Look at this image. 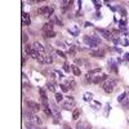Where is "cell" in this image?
<instances>
[{
	"mask_svg": "<svg viewBox=\"0 0 129 129\" xmlns=\"http://www.w3.org/2000/svg\"><path fill=\"white\" fill-rule=\"evenodd\" d=\"M94 4H96V8H97V9H99V8H101V5H99V3H97V1H94Z\"/></svg>",
	"mask_w": 129,
	"mask_h": 129,
	"instance_id": "cell-33",
	"label": "cell"
},
{
	"mask_svg": "<svg viewBox=\"0 0 129 129\" xmlns=\"http://www.w3.org/2000/svg\"><path fill=\"white\" fill-rule=\"evenodd\" d=\"M49 105L52 106V112L54 114V116H56V119H61V114H60V110H58V107L56 106V103H53V102H50Z\"/></svg>",
	"mask_w": 129,
	"mask_h": 129,
	"instance_id": "cell-6",
	"label": "cell"
},
{
	"mask_svg": "<svg viewBox=\"0 0 129 129\" xmlns=\"http://www.w3.org/2000/svg\"><path fill=\"white\" fill-rule=\"evenodd\" d=\"M74 105L72 103H70L68 101H64V102H61V108H63V110H66V111H70V110H72L71 107H72Z\"/></svg>",
	"mask_w": 129,
	"mask_h": 129,
	"instance_id": "cell-9",
	"label": "cell"
},
{
	"mask_svg": "<svg viewBox=\"0 0 129 129\" xmlns=\"http://www.w3.org/2000/svg\"><path fill=\"white\" fill-rule=\"evenodd\" d=\"M119 12H120L121 17H125V16H127V12H125V9H123V8H119Z\"/></svg>",
	"mask_w": 129,
	"mask_h": 129,
	"instance_id": "cell-29",
	"label": "cell"
},
{
	"mask_svg": "<svg viewBox=\"0 0 129 129\" xmlns=\"http://www.w3.org/2000/svg\"><path fill=\"white\" fill-rule=\"evenodd\" d=\"M56 101L57 102H62L63 101V96L61 93H56Z\"/></svg>",
	"mask_w": 129,
	"mask_h": 129,
	"instance_id": "cell-23",
	"label": "cell"
},
{
	"mask_svg": "<svg viewBox=\"0 0 129 129\" xmlns=\"http://www.w3.org/2000/svg\"><path fill=\"white\" fill-rule=\"evenodd\" d=\"M84 129H92V128H90V125H87V127L84 128Z\"/></svg>",
	"mask_w": 129,
	"mask_h": 129,
	"instance_id": "cell-37",
	"label": "cell"
},
{
	"mask_svg": "<svg viewBox=\"0 0 129 129\" xmlns=\"http://www.w3.org/2000/svg\"><path fill=\"white\" fill-rule=\"evenodd\" d=\"M53 62V58L50 56H45V63H52Z\"/></svg>",
	"mask_w": 129,
	"mask_h": 129,
	"instance_id": "cell-24",
	"label": "cell"
},
{
	"mask_svg": "<svg viewBox=\"0 0 129 129\" xmlns=\"http://www.w3.org/2000/svg\"><path fill=\"white\" fill-rule=\"evenodd\" d=\"M53 6H49V5H45V6H41V8L37 9V13L40 16H44V17H49V16H53Z\"/></svg>",
	"mask_w": 129,
	"mask_h": 129,
	"instance_id": "cell-3",
	"label": "cell"
},
{
	"mask_svg": "<svg viewBox=\"0 0 129 129\" xmlns=\"http://www.w3.org/2000/svg\"><path fill=\"white\" fill-rule=\"evenodd\" d=\"M90 56L96 57V58H103L105 57V50H102L101 48L93 49V50H90Z\"/></svg>",
	"mask_w": 129,
	"mask_h": 129,
	"instance_id": "cell-5",
	"label": "cell"
},
{
	"mask_svg": "<svg viewBox=\"0 0 129 129\" xmlns=\"http://www.w3.org/2000/svg\"><path fill=\"white\" fill-rule=\"evenodd\" d=\"M83 40H84V43H85L87 45H89V47H92L94 49H97V47H98L99 43H101V39L99 37H97V36H89V35H85Z\"/></svg>",
	"mask_w": 129,
	"mask_h": 129,
	"instance_id": "cell-1",
	"label": "cell"
},
{
	"mask_svg": "<svg viewBox=\"0 0 129 129\" xmlns=\"http://www.w3.org/2000/svg\"><path fill=\"white\" fill-rule=\"evenodd\" d=\"M101 87L103 88V90H105L106 93H112L115 90V87H116V80L107 79V80L101 83Z\"/></svg>",
	"mask_w": 129,
	"mask_h": 129,
	"instance_id": "cell-2",
	"label": "cell"
},
{
	"mask_svg": "<svg viewBox=\"0 0 129 129\" xmlns=\"http://www.w3.org/2000/svg\"><path fill=\"white\" fill-rule=\"evenodd\" d=\"M25 62H26V58L23 57V58H22V66H25Z\"/></svg>",
	"mask_w": 129,
	"mask_h": 129,
	"instance_id": "cell-35",
	"label": "cell"
},
{
	"mask_svg": "<svg viewBox=\"0 0 129 129\" xmlns=\"http://www.w3.org/2000/svg\"><path fill=\"white\" fill-rule=\"evenodd\" d=\"M30 22H31V19H30V14H29V13H26V12H22V25L29 26Z\"/></svg>",
	"mask_w": 129,
	"mask_h": 129,
	"instance_id": "cell-7",
	"label": "cell"
},
{
	"mask_svg": "<svg viewBox=\"0 0 129 129\" xmlns=\"http://www.w3.org/2000/svg\"><path fill=\"white\" fill-rule=\"evenodd\" d=\"M27 110H30L31 112H37V111H40V108H41V106L39 105L37 102H34V101H27Z\"/></svg>",
	"mask_w": 129,
	"mask_h": 129,
	"instance_id": "cell-4",
	"label": "cell"
},
{
	"mask_svg": "<svg viewBox=\"0 0 129 129\" xmlns=\"http://www.w3.org/2000/svg\"><path fill=\"white\" fill-rule=\"evenodd\" d=\"M127 94H128L127 92H125V93H121V94H120V96L118 97V102H120V103H121L123 101H124V99L127 98Z\"/></svg>",
	"mask_w": 129,
	"mask_h": 129,
	"instance_id": "cell-19",
	"label": "cell"
},
{
	"mask_svg": "<svg viewBox=\"0 0 129 129\" xmlns=\"http://www.w3.org/2000/svg\"><path fill=\"white\" fill-rule=\"evenodd\" d=\"M83 98H84V101H92L93 99V93L92 92H85L83 94Z\"/></svg>",
	"mask_w": 129,
	"mask_h": 129,
	"instance_id": "cell-11",
	"label": "cell"
},
{
	"mask_svg": "<svg viewBox=\"0 0 129 129\" xmlns=\"http://www.w3.org/2000/svg\"><path fill=\"white\" fill-rule=\"evenodd\" d=\"M56 36V32L54 31H49V32H45L44 37H54Z\"/></svg>",
	"mask_w": 129,
	"mask_h": 129,
	"instance_id": "cell-20",
	"label": "cell"
},
{
	"mask_svg": "<svg viewBox=\"0 0 129 129\" xmlns=\"http://www.w3.org/2000/svg\"><path fill=\"white\" fill-rule=\"evenodd\" d=\"M124 58H125V60H127L128 62H129V53H125V54H124Z\"/></svg>",
	"mask_w": 129,
	"mask_h": 129,
	"instance_id": "cell-32",
	"label": "cell"
},
{
	"mask_svg": "<svg viewBox=\"0 0 129 129\" xmlns=\"http://www.w3.org/2000/svg\"><path fill=\"white\" fill-rule=\"evenodd\" d=\"M32 49L36 50V52H39V53H41V54H43V52H44V47H43L40 43H37V41L32 44Z\"/></svg>",
	"mask_w": 129,
	"mask_h": 129,
	"instance_id": "cell-8",
	"label": "cell"
},
{
	"mask_svg": "<svg viewBox=\"0 0 129 129\" xmlns=\"http://www.w3.org/2000/svg\"><path fill=\"white\" fill-rule=\"evenodd\" d=\"M92 26V23H89V22H85V27H90Z\"/></svg>",
	"mask_w": 129,
	"mask_h": 129,
	"instance_id": "cell-34",
	"label": "cell"
},
{
	"mask_svg": "<svg viewBox=\"0 0 129 129\" xmlns=\"http://www.w3.org/2000/svg\"><path fill=\"white\" fill-rule=\"evenodd\" d=\"M79 116H80V108H74V111H72V119L74 120H77V119H79Z\"/></svg>",
	"mask_w": 129,
	"mask_h": 129,
	"instance_id": "cell-15",
	"label": "cell"
},
{
	"mask_svg": "<svg viewBox=\"0 0 129 129\" xmlns=\"http://www.w3.org/2000/svg\"><path fill=\"white\" fill-rule=\"evenodd\" d=\"M67 87H68L70 89H75L76 84H75V81H74V80H71V81H67Z\"/></svg>",
	"mask_w": 129,
	"mask_h": 129,
	"instance_id": "cell-22",
	"label": "cell"
},
{
	"mask_svg": "<svg viewBox=\"0 0 129 129\" xmlns=\"http://www.w3.org/2000/svg\"><path fill=\"white\" fill-rule=\"evenodd\" d=\"M108 64H110V71H114L115 74L118 72V66H116V64L114 63V61H112V60L108 62Z\"/></svg>",
	"mask_w": 129,
	"mask_h": 129,
	"instance_id": "cell-16",
	"label": "cell"
},
{
	"mask_svg": "<svg viewBox=\"0 0 129 129\" xmlns=\"http://www.w3.org/2000/svg\"><path fill=\"white\" fill-rule=\"evenodd\" d=\"M26 128H27V129H40L37 125L32 124V123H26Z\"/></svg>",
	"mask_w": 129,
	"mask_h": 129,
	"instance_id": "cell-18",
	"label": "cell"
},
{
	"mask_svg": "<svg viewBox=\"0 0 129 129\" xmlns=\"http://www.w3.org/2000/svg\"><path fill=\"white\" fill-rule=\"evenodd\" d=\"M124 45H129V41L128 40H124Z\"/></svg>",
	"mask_w": 129,
	"mask_h": 129,
	"instance_id": "cell-36",
	"label": "cell"
},
{
	"mask_svg": "<svg viewBox=\"0 0 129 129\" xmlns=\"http://www.w3.org/2000/svg\"><path fill=\"white\" fill-rule=\"evenodd\" d=\"M83 127H84V124L80 121V123H77V125H76V129H83Z\"/></svg>",
	"mask_w": 129,
	"mask_h": 129,
	"instance_id": "cell-31",
	"label": "cell"
},
{
	"mask_svg": "<svg viewBox=\"0 0 129 129\" xmlns=\"http://www.w3.org/2000/svg\"><path fill=\"white\" fill-rule=\"evenodd\" d=\"M60 88H61V90H62L63 93H66V92H68V89H70V88H68V87L66 85V84H61V85H60Z\"/></svg>",
	"mask_w": 129,
	"mask_h": 129,
	"instance_id": "cell-21",
	"label": "cell"
},
{
	"mask_svg": "<svg viewBox=\"0 0 129 129\" xmlns=\"http://www.w3.org/2000/svg\"><path fill=\"white\" fill-rule=\"evenodd\" d=\"M43 129H45V128H43Z\"/></svg>",
	"mask_w": 129,
	"mask_h": 129,
	"instance_id": "cell-39",
	"label": "cell"
},
{
	"mask_svg": "<svg viewBox=\"0 0 129 129\" xmlns=\"http://www.w3.org/2000/svg\"><path fill=\"white\" fill-rule=\"evenodd\" d=\"M128 124H129V119H128Z\"/></svg>",
	"mask_w": 129,
	"mask_h": 129,
	"instance_id": "cell-38",
	"label": "cell"
},
{
	"mask_svg": "<svg viewBox=\"0 0 129 129\" xmlns=\"http://www.w3.org/2000/svg\"><path fill=\"white\" fill-rule=\"evenodd\" d=\"M66 98H67L66 101H68L70 103H72V105H75V99H74V97H70V96H68V97H66Z\"/></svg>",
	"mask_w": 129,
	"mask_h": 129,
	"instance_id": "cell-27",
	"label": "cell"
},
{
	"mask_svg": "<svg viewBox=\"0 0 129 129\" xmlns=\"http://www.w3.org/2000/svg\"><path fill=\"white\" fill-rule=\"evenodd\" d=\"M43 31H44V34H45V32H49V31H53V23H52V22H47L43 26Z\"/></svg>",
	"mask_w": 129,
	"mask_h": 129,
	"instance_id": "cell-10",
	"label": "cell"
},
{
	"mask_svg": "<svg viewBox=\"0 0 129 129\" xmlns=\"http://www.w3.org/2000/svg\"><path fill=\"white\" fill-rule=\"evenodd\" d=\"M70 68H71V67H70V64H68V63H64V64H63V70L66 71V72H68Z\"/></svg>",
	"mask_w": 129,
	"mask_h": 129,
	"instance_id": "cell-26",
	"label": "cell"
},
{
	"mask_svg": "<svg viewBox=\"0 0 129 129\" xmlns=\"http://www.w3.org/2000/svg\"><path fill=\"white\" fill-rule=\"evenodd\" d=\"M29 123H32V124H35V125L39 127V125H41V123H43V121H41V119L39 118V116L35 115V116H34V119H32L31 121H29Z\"/></svg>",
	"mask_w": 129,
	"mask_h": 129,
	"instance_id": "cell-12",
	"label": "cell"
},
{
	"mask_svg": "<svg viewBox=\"0 0 129 129\" xmlns=\"http://www.w3.org/2000/svg\"><path fill=\"white\" fill-rule=\"evenodd\" d=\"M128 94H127V98L121 102V105H123V107H124L125 110H129V92H127Z\"/></svg>",
	"mask_w": 129,
	"mask_h": 129,
	"instance_id": "cell-13",
	"label": "cell"
},
{
	"mask_svg": "<svg viewBox=\"0 0 129 129\" xmlns=\"http://www.w3.org/2000/svg\"><path fill=\"white\" fill-rule=\"evenodd\" d=\"M119 27H120V30H124L125 29V22L124 21H120L119 22Z\"/></svg>",
	"mask_w": 129,
	"mask_h": 129,
	"instance_id": "cell-28",
	"label": "cell"
},
{
	"mask_svg": "<svg viewBox=\"0 0 129 129\" xmlns=\"http://www.w3.org/2000/svg\"><path fill=\"white\" fill-rule=\"evenodd\" d=\"M57 54H58V56H60L61 58H67V56H66V54H64V53H63V52H61V50H57Z\"/></svg>",
	"mask_w": 129,
	"mask_h": 129,
	"instance_id": "cell-25",
	"label": "cell"
},
{
	"mask_svg": "<svg viewBox=\"0 0 129 129\" xmlns=\"http://www.w3.org/2000/svg\"><path fill=\"white\" fill-rule=\"evenodd\" d=\"M71 68H72V72H74V75L75 76H80V74H81V71H80V68L77 67V66H71Z\"/></svg>",
	"mask_w": 129,
	"mask_h": 129,
	"instance_id": "cell-17",
	"label": "cell"
},
{
	"mask_svg": "<svg viewBox=\"0 0 129 129\" xmlns=\"http://www.w3.org/2000/svg\"><path fill=\"white\" fill-rule=\"evenodd\" d=\"M22 41H23V43L27 41V34H25V32L22 34Z\"/></svg>",
	"mask_w": 129,
	"mask_h": 129,
	"instance_id": "cell-30",
	"label": "cell"
},
{
	"mask_svg": "<svg viewBox=\"0 0 129 129\" xmlns=\"http://www.w3.org/2000/svg\"><path fill=\"white\" fill-rule=\"evenodd\" d=\"M56 88H57V87H56L54 83H52V81H50V83H49V81L47 83V89L50 90V92H56Z\"/></svg>",
	"mask_w": 129,
	"mask_h": 129,
	"instance_id": "cell-14",
	"label": "cell"
}]
</instances>
